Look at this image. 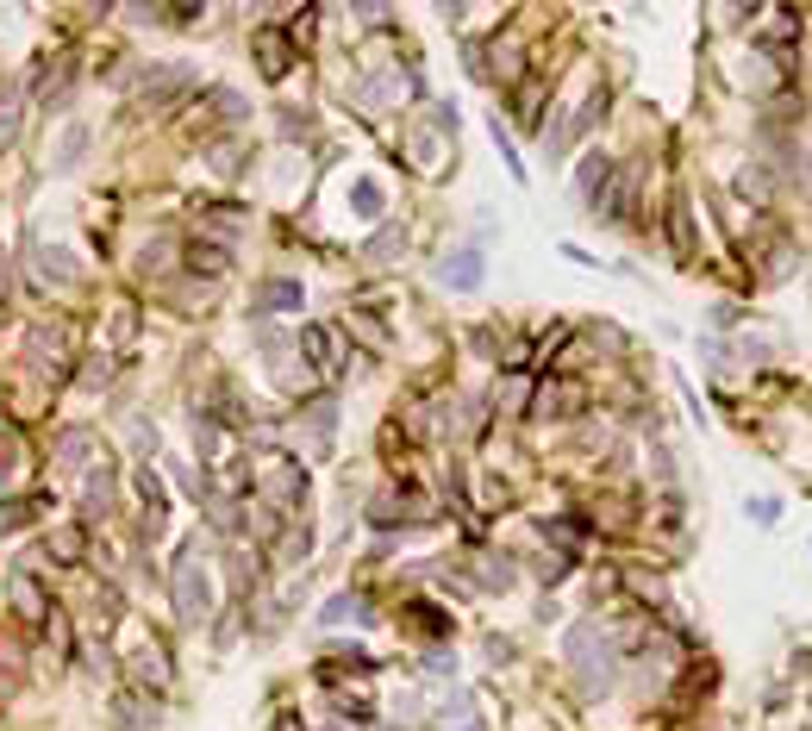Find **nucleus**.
<instances>
[{"label": "nucleus", "mask_w": 812, "mask_h": 731, "mask_svg": "<svg viewBox=\"0 0 812 731\" xmlns=\"http://www.w3.org/2000/svg\"><path fill=\"white\" fill-rule=\"evenodd\" d=\"M444 288H456V294L482 288V250H456V257L444 263Z\"/></svg>", "instance_id": "nucleus-1"}, {"label": "nucleus", "mask_w": 812, "mask_h": 731, "mask_svg": "<svg viewBox=\"0 0 812 731\" xmlns=\"http://www.w3.org/2000/svg\"><path fill=\"white\" fill-rule=\"evenodd\" d=\"M600 175H606V163H600V157H588V163H582V200H588V207H594V188H600Z\"/></svg>", "instance_id": "nucleus-2"}, {"label": "nucleus", "mask_w": 812, "mask_h": 731, "mask_svg": "<svg viewBox=\"0 0 812 731\" xmlns=\"http://www.w3.org/2000/svg\"><path fill=\"white\" fill-rule=\"evenodd\" d=\"M294 300H300V294H294L288 281H269V288H263V307H294Z\"/></svg>", "instance_id": "nucleus-3"}]
</instances>
